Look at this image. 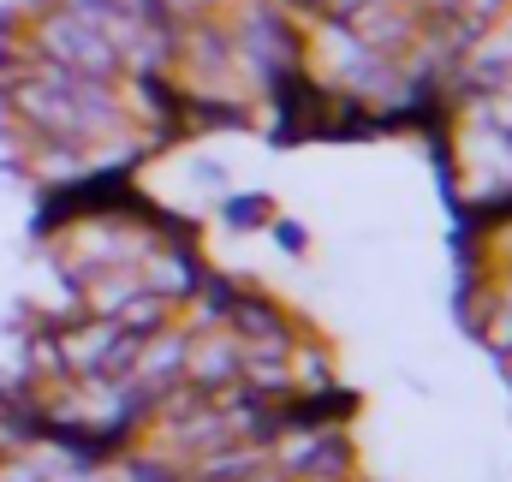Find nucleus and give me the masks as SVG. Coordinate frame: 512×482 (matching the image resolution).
<instances>
[{
	"instance_id": "2",
	"label": "nucleus",
	"mask_w": 512,
	"mask_h": 482,
	"mask_svg": "<svg viewBox=\"0 0 512 482\" xmlns=\"http://www.w3.org/2000/svg\"><path fill=\"white\" fill-rule=\"evenodd\" d=\"M262 215H268L262 197H233V203H227V221H233V227H262Z\"/></svg>"
},
{
	"instance_id": "3",
	"label": "nucleus",
	"mask_w": 512,
	"mask_h": 482,
	"mask_svg": "<svg viewBox=\"0 0 512 482\" xmlns=\"http://www.w3.org/2000/svg\"><path fill=\"white\" fill-rule=\"evenodd\" d=\"M274 239H280V250H292V256H298V250H304V233H298V227H292V221H280V227H274Z\"/></svg>"
},
{
	"instance_id": "1",
	"label": "nucleus",
	"mask_w": 512,
	"mask_h": 482,
	"mask_svg": "<svg viewBox=\"0 0 512 482\" xmlns=\"http://www.w3.org/2000/svg\"><path fill=\"white\" fill-rule=\"evenodd\" d=\"M24 48L42 54V60H54V66H72V72H84V78H108V84L126 72L120 54H114V42H108L90 18H78V12H66V6H42V12H30V36H24Z\"/></svg>"
}]
</instances>
